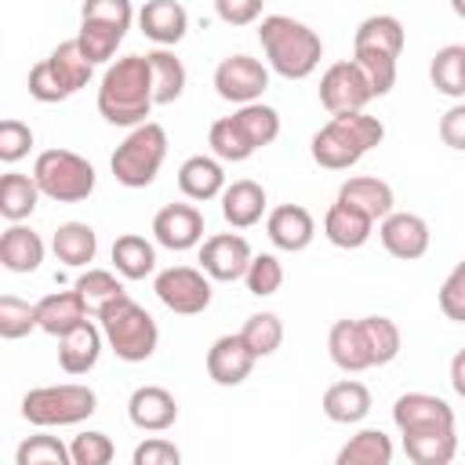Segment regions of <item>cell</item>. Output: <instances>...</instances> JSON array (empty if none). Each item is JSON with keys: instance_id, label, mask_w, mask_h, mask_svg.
Wrapping results in <instances>:
<instances>
[{"instance_id": "52a82bcc", "label": "cell", "mask_w": 465, "mask_h": 465, "mask_svg": "<svg viewBox=\"0 0 465 465\" xmlns=\"http://www.w3.org/2000/svg\"><path fill=\"white\" fill-rule=\"evenodd\" d=\"M33 178L54 203H80L94 193V167L73 149H44L33 163Z\"/></svg>"}, {"instance_id": "5b68a950", "label": "cell", "mask_w": 465, "mask_h": 465, "mask_svg": "<svg viewBox=\"0 0 465 465\" xmlns=\"http://www.w3.org/2000/svg\"><path fill=\"white\" fill-rule=\"evenodd\" d=\"M98 411V396L91 385L65 381V385H40L22 396V418L36 429H62L80 425Z\"/></svg>"}, {"instance_id": "836d02e7", "label": "cell", "mask_w": 465, "mask_h": 465, "mask_svg": "<svg viewBox=\"0 0 465 465\" xmlns=\"http://www.w3.org/2000/svg\"><path fill=\"white\" fill-rule=\"evenodd\" d=\"M47 62H51L54 76L62 80V87H65L69 94H76L80 87H87V80H91V73H94V62L84 54V47H80L76 36H73V40H62V44L47 54Z\"/></svg>"}, {"instance_id": "f6af8a7d", "label": "cell", "mask_w": 465, "mask_h": 465, "mask_svg": "<svg viewBox=\"0 0 465 465\" xmlns=\"http://www.w3.org/2000/svg\"><path fill=\"white\" fill-rule=\"evenodd\" d=\"M29 331H40V323H36V305H29V302H22V298H15V294H4V298H0V338L18 341V338H25Z\"/></svg>"}, {"instance_id": "60d3db41", "label": "cell", "mask_w": 465, "mask_h": 465, "mask_svg": "<svg viewBox=\"0 0 465 465\" xmlns=\"http://www.w3.org/2000/svg\"><path fill=\"white\" fill-rule=\"evenodd\" d=\"M124 33H127V29H120V25L80 18V33H76V40H80L84 54H87L94 65H102V62H109V58L116 54V47L124 44Z\"/></svg>"}, {"instance_id": "7402d4cb", "label": "cell", "mask_w": 465, "mask_h": 465, "mask_svg": "<svg viewBox=\"0 0 465 465\" xmlns=\"http://www.w3.org/2000/svg\"><path fill=\"white\" fill-rule=\"evenodd\" d=\"M87 316H91V312H87V305H84V298H80L76 287H73V291L44 294V298L36 302V323H40V331L51 334V338L69 334V331L80 327Z\"/></svg>"}, {"instance_id": "816d5d0a", "label": "cell", "mask_w": 465, "mask_h": 465, "mask_svg": "<svg viewBox=\"0 0 465 465\" xmlns=\"http://www.w3.org/2000/svg\"><path fill=\"white\" fill-rule=\"evenodd\" d=\"M80 18H91V22H109V25L131 29L134 7H131V0H84V4H80Z\"/></svg>"}, {"instance_id": "44dd1931", "label": "cell", "mask_w": 465, "mask_h": 465, "mask_svg": "<svg viewBox=\"0 0 465 465\" xmlns=\"http://www.w3.org/2000/svg\"><path fill=\"white\" fill-rule=\"evenodd\" d=\"M138 29L160 44V47H171L185 36L189 29V11L178 4V0H145L142 11H138Z\"/></svg>"}, {"instance_id": "d6986e66", "label": "cell", "mask_w": 465, "mask_h": 465, "mask_svg": "<svg viewBox=\"0 0 465 465\" xmlns=\"http://www.w3.org/2000/svg\"><path fill=\"white\" fill-rule=\"evenodd\" d=\"M371 232H374V218L363 214L360 207L345 203V200H334V203L327 207V214H323V236H327L334 247H341V251L363 247V243L371 240Z\"/></svg>"}, {"instance_id": "ba28073f", "label": "cell", "mask_w": 465, "mask_h": 465, "mask_svg": "<svg viewBox=\"0 0 465 465\" xmlns=\"http://www.w3.org/2000/svg\"><path fill=\"white\" fill-rule=\"evenodd\" d=\"M153 291L178 316H200L211 305V294H214L211 276L203 269H193V265H171V269L156 272Z\"/></svg>"}, {"instance_id": "4316f807", "label": "cell", "mask_w": 465, "mask_h": 465, "mask_svg": "<svg viewBox=\"0 0 465 465\" xmlns=\"http://www.w3.org/2000/svg\"><path fill=\"white\" fill-rule=\"evenodd\" d=\"M338 200H345V203L360 207V211H363V214H371L374 222H381L385 214H392V203H396L392 185H389V182H381V178H374V174H356V178L341 182Z\"/></svg>"}, {"instance_id": "4fadbf2b", "label": "cell", "mask_w": 465, "mask_h": 465, "mask_svg": "<svg viewBox=\"0 0 465 465\" xmlns=\"http://www.w3.org/2000/svg\"><path fill=\"white\" fill-rule=\"evenodd\" d=\"M153 240L167 251H193L203 240V214L196 203H167L153 214Z\"/></svg>"}, {"instance_id": "ee69618b", "label": "cell", "mask_w": 465, "mask_h": 465, "mask_svg": "<svg viewBox=\"0 0 465 465\" xmlns=\"http://www.w3.org/2000/svg\"><path fill=\"white\" fill-rule=\"evenodd\" d=\"M352 58H356V65L367 73L374 98H381V94H389V91L396 87V62H400V58H392V54H385V51H371V47H356Z\"/></svg>"}, {"instance_id": "ffe728a7", "label": "cell", "mask_w": 465, "mask_h": 465, "mask_svg": "<svg viewBox=\"0 0 465 465\" xmlns=\"http://www.w3.org/2000/svg\"><path fill=\"white\" fill-rule=\"evenodd\" d=\"M327 352H331L334 367L345 371V374H360V371H371L374 367L360 320H338L327 331Z\"/></svg>"}, {"instance_id": "5bb4252c", "label": "cell", "mask_w": 465, "mask_h": 465, "mask_svg": "<svg viewBox=\"0 0 465 465\" xmlns=\"http://www.w3.org/2000/svg\"><path fill=\"white\" fill-rule=\"evenodd\" d=\"M258 356L247 349V341L240 334H222L214 338V345L207 349V374L214 385L222 389H232V385H243L254 371Z\"/></svg>"}, {"instance_id": "cb8c5ba5", "label": "cell", "mask_w": 465, "mask_h": 465, "mask_svg": "<svg viewBox=\"0 0 465 465\" xmlns=\"http://www.w3.org/2000/svg\"><path fill=\"white\" fill-rule=\"evenodd\" d=\"M44 262V240L22 222H11L0 236V265L7 272H36Z\"/></svg>"}, {"instance_id": "6f0895ef", "label": "cell", "mask_w": 465, "mask_h": 465, "mask_svg": "<svg viewBox=\"0 0 465 465\" xmlns=\"http://www.w3.org/2000/svg\"><path fill=\"white\" fill-rule=\"evenodd\" d=\"M450 11H454L461 22H465V0H450Z\"/></svg>"}, {"instance_id": "74e56055", "label": "cell", "mask_w": 465, "mask_h": 465, "mask_svg": "<svg viewBox=\"0 0 465 465\" xmlns=\"http://www.w3.org/2000/svg\"><path fill=\"white\" fill-rule=\"evenodd\" d=\"M360 327H363V338H367V349H371L374 367H385V363H392L400 356L403 334H400L396 320H389V316H363Z\"/></svg>"}, {"instance_id": "f907efd6", "label": "cell", "mask_w": 465, "mask_h": 465, "mask_svg": "<svg viewBox=\"0 0 465 465\" xmlns=\"http://www.w3.org/2000/svg\"><path fill=\"white\" fill-rule=\"evenodd\" d=\"M29 149H33V127L15 120V116H7L0 124V160L4 163H18L22 156H29Z\"/></svg>"}, {"instance_id": "ac0fdd59", "label": "cell", "mask_w": 465, "mask_h": 465, "mask_svg": "<svg viewBox=\"0 0 465 465\" xmlns=\"http://www.w3.org/2000/svg\"><path fill=\"white\" fill-rule=\"evenodd\" d=\"M102 345H105V334H102V323L94 327L91 320H84L80 327H73L69 334L58 338V367L65 374H87L94 371L98 356H102Z\"/></svg>"}, {"instance_id": "e575fe53", "label": "cell", "mask_w": 465, "mask_h": 465, "mask_svg": "<svg viewBox=\"0 0 465 465\" xmlns=\"http://www.w3.org/2000/svg\"><path fill=\"white\" fill-rule=\"evenodd\" d=\"M429 80L440 94L447 98H461L465 94V47L461 44H447L432 54L429 62Z\"/></svg>"}, {"instance_id": "9f6ffc18", "label": "cell", "mask_w": 465, "mask_h": 465, "mask_svg": "<svg viewBox=\"0 0 465 465\" xmlns=\"http://www.w3.org/2000/svg\"><path fill=\"white\" fill-rule=\"evenodd\" d=\"M450 389L465 400V349H458V352L450 356Z\"/></svg>"}, {"instance_id": "6da1fadb", "label": "cell", "mask_w": 465, "mask_h": 465, "mask_svg": "<svg viewBox=\"0 0 465 465\" xmlns=\"http://www.w3.org/2000/svg\"><path fill=\"white\" fill-rule=\"evenodd\" d=\"M156 94H153V73L145 54H127L116 58L98 84V113L105 124L116 127H138L153 113Z\"/></svg>"}, {"instance_id": "f546056e", "label": "cell", "mask_w": 465, "mask_h": 465, "mask_svg": "<svg viewBox=\"0 0 465 465\" xmlns=\"http://www.w3.org/2000/svg\"><path fill=\"white\" fill-rule=\"evenodd\" d=\"M403 44H407V33H403V22L396 15H371L352 33V51L356 47H371V51H385V54L400 58Z\"/></svg>"}, {"instance_id": "2e32d148", "label": "cell", "mask_w": 465, "mask_h": 465, "mask_svg": "<svg viewBox=\"0 0 465 465\" xmlns=\"http://www.w3.org/2000/svg\"><path fill=\"white\" fill-rule=\"evenodd\" d=\"M127 418L142 432H163L178 421V400L163 385H138L127 400Z\"/></svg>"}, {"instance_id": "7a4b0ae2", "label": "cell", "mask_w": 465, "mask_h": 465, "mask_svg": "<svg viewBox=\"0 0 465 465\" xmlns=\"http://www.w3.org/2000/svg\"><path fill=\"white\" fill-rule=\"evenodd\" d=\"M258 40L265 51V62L283 80H305L316 73L323 58V40L316 29L291 15H265L258 22Z\"/></svg>"}, {"instance_id": "7bdbcfd3", "label": "cell", "mask_w": 465, "mask_h": 465, "mask_svg": "<svg viewBox=\"0 0 465 465\" xmlns=\"http://www.w3.org/2000/svg\"><path fill=\"white\" fill-rule=\"evenodd\" d=\"M15 465H73V450L58 436L40 432V436H29L18 443Z\"/></svg>"}, {"instance_id": "1f68e13d", "label": "cell", "mask_w": 465, "mask_h": 465, "mask_svg": "<svg viewBox=\"0 0 465 465\" xmlns=\"http://www.w3.org/2000/svg\"><path fill=\"white\" fill-rule=\"evenodd\" d=\"M145 58H149V73H153V94H156V105H171V102H178L182 91H185V80H189L182 58H178L174 51H167V47H156V51H149Z\"/></svg>"}, {"instance_id": "4dcf8cb0", "label": "cell", "mask_w": 465, "mask_h": 465, "mask_svg": "<svg viewBox=\"0 0 465 465\" xmlns=\"http://www.w3.org/2000/svg\"><path fill=\"white\" fill-rule=\"evenodd\" d=\"M113 269L124 280H145L156 269V247L138 232H124L113 240Z\"/></svg>"}, {"instance_id": "681fc988", "label": "cell", "mask_w": 465, "mask_h": 465, "mask_svg": "<svg viewBox=\"0 0 465 465\" xmlns=\"http://www.w3.org/2000/svg\"><path fill=\"white\" fill-rule=\"evenodd\" d=\"M25 87H29V94H33L36 102H44V105H54V102H65V98H69V91L62 87V80L54 76V69H51L47 58H40V62L29 69Z\"/></svg>"}, {"instance_id": "ab89813d", "label": "cell", "mask_w": 465, "mask_h": 465, "mask_svg": "<svg viewBox=\"0 0 465 465\" xmlns=\"http://www.w3.org/2000/svg\"><path fill=\"white\" fill-rule=\"evenodd\" d=\"M76 291H80V298H84V305H87L91 316H98L105 305H113L116 298L127 294L124 283L116 280V272H109V269H87V272H80Z\"/></svg>"}, {"instance_id": "f5cc1de1", "label": "cell", "mask_w": 465, "mask_h": 465, "mask_svg": "<svg viewBox=\"0 0 465 465\" xmlns=\"http://www.w3.org/2000/svg\"><path fill=\"white\" fill-rule=\"evenodd\" d=\"M131 461L134 465H178L182 461V450L171 440H163V436H149V440H142L134 447Z\"/></svg>"}, {"instance_id": "8d00e7d4", "label": "cell", "mask_w": 465, "mask_h": 465, "mask_svg": "<svg viewBox=\"0 0 465 465\" xmlns=\"http://www.w3.org/2000/svg\"><path fill=\"white\" fill-rule=\"evenodd\" d=\"M207 145H211V153H214L218 160H225V163H243L247 156L258 153V149L251 145V138L243 134V127L236 124V116L214 120L211 131H207Z\"/></svg>"}, {"instance_id": "d4e9b609", "label": "cell", "mask_w": 465, "mask_h": 465, "mask_svg": "<svg viewBox=\"0 0 465 465\" xmlns=\"http://www.w3.org/2000/svg\"><path fill=\"white\" fill-rule=\"evenodd\" d=\"M320 407L334 425H356V421H363L371 414V389L363 381H356V378L334 381V385H327Z\"/></svg>"}, {"instance_id": "9c48e42d", "label": "cell", "mask_w": 465, "mask_h": 465, "mask_svg": "<svg viewBox=\"0 0 465 465\" xmlns=\"http://www.w3.org/2000/svg\"><path fill=\"white\" fill-rule=\"evenodd\" d=\"M371 98H374L371 80L356 65V58L334 62V65L323 69V76H320V102H323V109L331 116H338V113H360V109H367Z\"/></svg>"}, {"instance_id": "30bf717a", "label": "cell", "mask_w": 465, "mask_h": 465, "mask_svg": "<svg viewBox=\"0 0 465 465\" xmlns=\"http://www.w3.org/2000/svg\"><path fill=\"white\" fill-rule=\"evenodd\" d=\"M265 87H269V65H262L251 54H229L214 69V91L225 102H236V105L258 102Z\"/></svg>"}, {"instance_id": "11a10c76", "label": "cell", "mask_w": 465, "mask_h": 465, "mask_svg": "<svg viewBox=\"0 0 465 465\" xmlns=\"http://www.w3.org/2000/svg\"><path fill=\"white\" fill-rule=\"evenodd\" d=\"M440 138H443L447 149L465 153V102L450 105V109L440 116Z\"/></svg>"}, {"instance_id": "83f0119b", "label": "cell", "mask_w": 465, "mask_h": 465, "mask_svg": "<svg viewBox=\"0 0 465 465\" xmlns=\"http://www.w3.org/2000/svg\"><path fill=\"white\" fill-rule=\"evenodd\" d=\"M403 454L414 465H450L458 454V432L447 429H425V432H403Z\"/></svg>"}, {"instance_id": "8992f818", "label": "cell", "mask_w": 465, "mask_h": 465, "mask_svg": "<svg viewBox=\"0 0 465 465\" xmlns=\"http://www.w3.org/2000/svg\"><path fill=\"white\" fill-rule=\"evenodd\" d=\"M167 160V131L153 120L131 127V134L116 145L109 167H113V178L127 189H145L156 182L160 167Z\"/></svg>"}, {"instance_id": "3957f363", "label": "cell", "mask_w": 465, "mask_h": 465, "mask_svg": "<svg viewBox=\"0 0 465 465\" xmlns=\"http://www.w3.org/2000/svg\"><path fill=\"white\" fill-rule=\"evenodd\" d=\"M385 124L371 113H338L331 116L309 142V153L327 171H349L356 167L374 145H381Z\"/></svg>"}, {"instance_id": "277c9868", "label": "cell", "mask_w": 465, "mask_h": 465, "mask_svg": "<svg viewBox=\"0 0 465 465\" xmlns=\"http://www.w3.org/2000/svg\"><path fill=\"white\" fill-rule=\"evenodd\" d=\"M94 320L102 323L105 345H109V349L116 352V360H124V363H142V360H149V356L156 352V345H160V327H156V320H153L131 294H124V298H116L113 305H105Z\"/></svg>"}, {"instance_id": "8fae6325", "label": "cell", "mask_w": 465, "mask_h": 465, "mask_svg": "<svg viewBox=\"0 0 465 465\" xmlns=\"http://www.w3.org/2000/svg\"><path fill=\"white\" fill-rule=\"evenodd\" d=\"M251 258H254V251L240 232H214L200 243V269L218 283L243 280Z\"/></svg>"}, {"instance_id": "db71d44e", "label": "cell", "mask_w": 465, "mask_h": 465, "mask_svg": "<svg viewBox=\"0 0 465 465\" xmlns=\"http://www.w3.org/2000/svg\"><path fill=\"white\" fill-rule=\"evenodd\" d=\"M262 4L265 0H214V15L225 25H251L262 22Z\"/></svg>"}, {"instance_id": "484cf974", "label": "cell", "mask_w": 465, "mask_h": 465, "mask_svg": "<svg viewBox=\"0 0 465 465\" xmlns=\"http://www.w3.org/2000/svg\"><path fill=\"white\" fill-rule=\"evenodd\" d=\"M178 189H182L189 200H196V203L222 196V189H225L222 160H218V156H203V153H200V156H189V160L178 167Z\"/></svg>"}, {"instance_id": "f35d334b", "label": "cell", "mask_w": 465, "mask_h": 465, "mask_svg": "<svg viewBox=\"0 0 465 465\" xmlns=\"http://www.w3.org/2000/svg\"><path fill=\"white\" fill-rule=\"evenodd\" d=\"M232 116H236V124L243 127V134L251 138L254 149H265V145H272V142L280 138V113H276L272 105L247 102V105H240Z\"/></svg>"}, {"instance_id": "b9f144b4", "label": "cell", "mask_w": 465, "mask_h": 465, "mask_svg": "<svg viewBox=\"0 0 465 465\" xmlns=\"http://www.w3.org/2000/svg\"><path fill=\"white\" fill-rule=\"evenodd\" d=\"M240 338L247 341V349L262 360V356H272L280 345H283V323L276 312H251L240 327Z\"/></svg>"}, {"instance_id": "7dc6e473", "label": "cell", "mask_w": 465, "mask_h": 465, "mask_svg": "<svg viewBox=\"0 0 465 465\" xmlns=\"http://www.w3.org/2000/svg\"><path fill=\"white\" fill-rule=\"evenodd\" d=\"M69 450H73V465H109L113 454H116L113 440L105 432H98V429H87V432L73 436Z\"/></svg>"}, {"instance_id": "e0dca14e", "label": "cell", "mask_w": 465, "mask_h": 465, "mask_svg": "<svg viewBox=\"0 0 465 465\" xmlns=\"http://www.w3.org/2000/svg\"><path fill=\"white\" fill-rule=\"evenodd\" d=\"M265 232H269L272 247H280V251H287V254H298V251H305V247L312 243L316 222H312V214H309L302 203H280V207L269 211Z\"/></svg>"}, {"instance_id": "7c38bea8", "label": "cell", "mask_w": 465, "mask_h": 465, "mask_svg": "<svg viewBox=\"0 0 465 465\" xmlns=\"http://www.w3.org/2000/svg\"><path fill=\"white\" fill-rule=\"evenodd\" d=\"M378 240L381 247L400 258V262H414L429 251L432 243V232H429V222L421 214H411V211H392L378 222Z\"/></svg>"}, {"instance_id": "603a6c76", "label": "cell", "mask_w": 465, "mask_h": 465, "mask_svg": "<svg viewBox=\"0 0 465 465\" xmlns=\"http://www.w3.org/2000/svg\"><path fill=\"white\" fill-rule=\"evenodd\" d=\"M265 207H269V196H265V189H262L258 182H251V178H236L232 185L222 189V218H225L232 229H251V225H258L262 214H265Z\"/></svg>"}, {"instance_id": "d590c367", "label": "cell", "mask_w": 465, "mask_h": 465, "mask_svg": "<svg viewBox=\"0 0 465 465\" xmlns=\"http://www.w3.org/2000/svg\"><path fill=\"white\" fill-rule=\"evenodd\" d=\"M389 461H392V440L381 429H360L338 450V465H389Z\"/></svg>"}, {"instance_id": "c3c4849f", "label": "cell", "mask_w": 465, "mask_h": 465, "mask_svg": "<svg viewBox=\"0 0 465 465\" xmlns=\"http://www.w3.org/2000/svg\"><path fill=\"white\" fill-rule=\"evenodd\" d=\"M436 302H440V312H443L447 320L465 323V258L447 272V280L440 283Z\"/></svg>"}, {"instance_id": "f1b7e54d", "label": "cell", "mask_w": 465, "mask_h": 465, "mask_svg": "<svg viewBox=\"0 0 465 465\" xmlns=\"http://www.w3.org/2000/svg\"><path fill=\"white\" fill-rule=\"evenodd\" d=\"M51 251H54V258L62 265L80 269V265L94 262V254H98V232L87 222H62L54 229V236H51Z\"/></svg>"}, {"instance_id": "9a60e30c", "label": "cell", "mask_w": 465, "mask_h": 465, "mask_svg": "<svg viewBox=\"0 0 465 465\" xmlns=\"http://www.w3.org/2000/svg\"><path fill=\"white\" fill-rule=\"evenodd\" d=\"M392 421L403 432H425V429H447L454 425V411L447 400L432 396V392H403L392 403Z\"/></svg>"}, {"instance_id": "d6a6232c", "label": "cell", "mask_w": 465, "mask_h": 465, "mask_svg": "<svg viewBox=\"0 0 465 465\" xmlns=\"http://www.w3.org/2000/svg\"><path fill=\"white\" fill-rule=\"evenodd\" d=\"M40 196H44V193H40V185H36L33 174L7 171V174L0 178V214H4L7 222H25V218L36 211Z\"/></svg>"}, {"instance_id": "bcb514c9", "label": "cell", "mask_w": 465, "mask_h": 465, "mask_svg": "<svg viewBox=\"0 0 465 465\" xmlns=\"http://www.w3.org/2000/svg\"><path fill=\"white\" fill-rule=\"evenodd\" d=\"M243 283H247V291L254 298L276 294L283 287V265H280V258L276 254H254L251 265H247V272H243Z\"/></svg>"}]
</instances>
